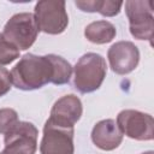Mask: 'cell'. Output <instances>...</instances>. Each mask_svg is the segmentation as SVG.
I'll use <instances>...</instances> for the list:
<instances>
[{
	"instance_id": "cell-1",
	"label": "cell",
	"mask_w": 154,
	"mask_h": 154,
	"mask_svg": "<svg viewBox=\"0 0 154 154\" xmlns=\"http://www.w3.org/2000/svg\"><path fill=\"white\" fill-rule=\"evenodd\" d=\"M11 83L20 90H35L48 83L63 85L70 82L71 64L60 55L24 54L10 72Z\"/></svg>"
},
{
	"instance_id": "cell-2",
	"label": "cell",
	"mask_w": 154,
	"mask_h": 154,
	"mask_svg": "<svg viewBox=\"0 0 154 154\" xmlns=\"http://www.w3.org/2000/svg\"><path fill=\"white\" fill-rule=\"evenodd\" d=\"M107 73V64L97 53L83 54L73 67V85L81 94H89L97 90Z\"/></svg>"
},
{
	"instance_id": "cell-3",
	"label": "cell",
	"mask_w": 154,
	"mask_h": 154,
	"mask_svg": "<svg viewBox=\"0 0 154 154\" xmlns=\"http://www.w3.org/2000/svg\"><path fill=\"white\" fill-rule=\"evenodd\" d=\"M40 29L34 13L20 12L13 14L5 24L2 35L19 51L30 48L37 38Z\"/></svg>"
},
{
	"instance_id": "cell-4",
	"label": "cell",
	"mask_w": 154,
	"mask_h": 154,
	"mask_svg": "<svg viewBox=\"0 0 154 154\" xmlns=\"http://www.w3.org/2000/svg\"><path fill=\"white\" fill-rule=\"evenodd\" d=\"M65 1L41 0L36 2L34 16L40 31L49 35H59L65 31L69 24Z\"/></svg>"
},
{
	"instance_id": "cell-5",
	"label": "cell",
	"mask_w": 154,
	"mask_h": 154,
	"mask_svg": "<svg viewBox=\"0 0 154 154\" xmlns=\"http://www.w3.org/2000/svg\"><path fill=\"white\" fill-rule=\"evenodd\" d=\"M125 13L129 19L130 34L137 40H147L152 43L154 32L153 5L149 0H128Z\"/></svg>"
},
{
	"instance_id": "cell-6",
	"label": "cell",
	"mask_w": 154,
	"mask_h": 154,
	"mask_svg": "<svg viewBox=\"0 0 154 154\" xmlns=\"http://www.w3.org/2000/svg\"><path fill=\"white\" fill-rule=\"evenodd\" d=\"M38 130L30 122H18L4 137V149L0 154H35Z\"/></svg>"
},
{
	"instance_id": "cell-7",
	"label": "cell",
	"mask_w": 154,
	"mask_h": 154,
	"mask_svg": "<svg viewBox=\"0 0 154 154\" xmlns=\"http://www.w3.org/2000/svg\"><path fill=\"white\" fill-rule=\"evenodd\" d=\"M117 124L123 135L136 141H152L154 120L148 113L137 109H123L117 116Z\"/></svg>"
},
{
	"instance_id": "cell-8",
	"label": "cell",
	"mask_w": 154,
	"mask_h": 154,
	"mask_svg": "<svg viewBox=\"0 0 154 154\" xmlns=\"http://www.w3.org/2000/svg\"><path fill=\"white\" fill-rule=\"evenodd\" d=\"M73 128H63L46 120L40 143L41 154H73Z\"/></svg>"
},
{
	"instance_id": "cell-9",
	"label": "cell",
	"mask_w": 154,
	"mask_h": 154,
	"mask_svg": "<svg viewBox=\"0 0 154 154\" xmlns=\"http://www.w3.org/2000/svg\"><path fill=\"white\" fill-rule=\"evenodd\" d=\"M109 67L117 75H128L132 72L140 63V51L130 41H118L113 43L107 52Z\"/></svg>"
},
{
	"instance_id": "cell-10",
	"label": "cell",
	"mask_w": 154,
	"mask_h": 154,
	"mask_svg": "<svg viewBox=\"0 0 154 154\" xmlns=\"http://www.w3.org/2000/svg\"><path fill=\"white\" fill-rule=\"evenodd\" d=\"M82 113L83 106L79 97L73 94H69L61 96L54 102L47 120L58 126L73 128L75 124L81 119Z\"/></svg>"
},
{
	"instance_id": "cell-11",
	"label": "cell",
	"mask_w": 154,
	"mask_h": 154,
	"mask_svg": "<svg viewBox=\"0 0 154 154\" xmlns=\"http://www.w3.org/2000/svg\"><path fill=\"white\" fill-rule=\"evenodd\" d=\"M123 134L114 119H103L97 122L91 130V141L101 150H113L123 141Z\"/></svg>"
},
{
	"instance_id": "cell-12",
	"label": "cell",
	"mask_w": 154,
	"mask_h": 154,
	"mask_svg": "<svg viewBox=\"0 0 154 154\" xmlns=\"http://www.w3.org/2000/svg\"><path fill=\"white\" fill-rule=\"evenodd\" d=\"M117 35L116 26L108 20H96L88 24L84 29L85 38L95 45H105L111 42Z\"/></svg>"
},
{
	"instance_id": "cell-13",
	"label": "cell",
	"mask_w": 154,
	"mask_h": 154,
	"mask_svg": "<svg viewBox=\"0 0 154 154\" xmlns=\"http://www.w3.org/2000/svg\"><path fill=\"white\" fill-rule=\"evenodd\" d=\"M75 5L83 12H97L105 17H114L120 12L123 2L111 0H77Z\"/></svg>"
},
{
	"instance_id": "cell-14",
	"label": "cell",
	"mask_w": 154,
	"mask_h": 154,
	"mask_svg": "<svg viewBox=\"0 0 154 154\" xmlns=\"http://www.w3.org/2000/svg\"><path fill=\"white\" fill-rule=\"evenodd\" d=\"M19 49H17L12 43H10L0 32V66L8 65L19 58Z\"/></svg>"
},
{
	"instance_id": "cell-15",
	"label": "cell",
	"mask_w": 154,
	"mask_h": 154,
	"mask_svg": "<svg viewBox=\"0 0 154 154\" xmlns=\"http://www.w3.org/2000/svg\"><path fill=\"white\" fill-rule=\"evenodd\" d=\"M19 122L18 113L13 108H0V134L5 135Z\"/></svg>"
},
{
	"instance_id": "cell-16",
	"label": "cell",
	"mask_w": 154,
	"mask_h": 154,
	"mask_svg": "<svg viewBox=\"0 0 154 154\" xmlns=\"http://www.w3.org/2000/svg\"><path fill=\"white\" fill-rule=\"evenodd\" d=\"M11 75L7 69L0 66V97L7 94L11 89Z\"/></svg>"
},
{
	"instance_id": "cell-17",
	"label": "cell",
	"mask_w": 154,
	"mask_h": 154,
	"mask_svg": "<svg viewBox=\"0 0 154 154\" xmlns=\"http://www.w3.org/2000/svg\"><path fill=\"white\" fill-rule=\"evenodd\" d=\"M142 154H154L152 150H148V152H144V153H142Z\"/></svg>"
}]
</instances>
